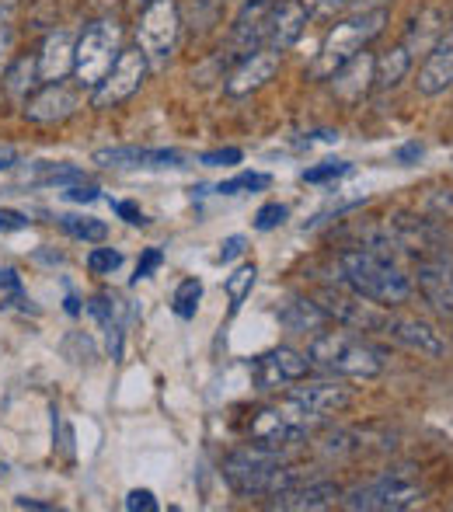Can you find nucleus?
Returning <instances> with one entry per match:
<instances>
[{
	"mask_svg": "<svg viewBox=\"0 0 453 512\" xmlns=\"http://www.w3.org/2000/svg\"><path fill=\"white\" fill-rule=\"evenodd\" d=\"M224 481L237 495H276L293 485H304V481H311V478H307L300 467L286 464L279 450L251 443V446L234 450L224 460Z\"/></svg>",
	"mask_w": 453,
	"mask_h": 512,
	"instance_id": "f257e3e1",
	"label": "nucleus"
},
{
	"mask_svg": "<svg viewBox=\"0 0 453 512\" xmlns=\"http://www.w3.org/2000/svg\"><path fill=\"white\" fill-rule=\"evenodd\" d=\"M339 279L352 293H359V297L373 300L380 307H398L412 297V283H408L405 272H398V265L391 258H380L363 248L342 251Z\"/></svg>",
	"mask_w": 453,
	"mask_h": 512,
	"instance_id": "f03ea898",
	"label": "nucleus"
},
{
	"mask_svg": "<svg viewBox=\"0 0 453 512\" xmlns=\"http://www.w3.org/2000/svg\"><path fill=\"white\" fill-rule=\"evenodd\" d=\"M384 25H387L384 7H377V11H363L349 21H339V25L325 35L318 56H314V63L307 67V77H311V81H328L335 70L352 60V56L363 53V49L370 46L380 32H384Z\"/></svg>",
	"mask_w": 453,
	"mask_h": 512,
	"instance_id": "7ed1b4c3",
	"label": "nucleus"
},
{
	"mask_svg": "<svg viewBox=\"0 0 453 512\" xmlns=\"http://www.w3.org/2000/svg\"><path fill=\"white\" fill-rule=\"evenodd\" d=\"M307 356H311L314 366L339 373V377L370 380L384 373V352L373 349L359 335H349V331H325V335H318L311 342V349H307Z\"/></svg>",
	"mask_w": 453,
	"mask_h": 512,
	"instance_id": "20e7f679",
	"label": "nucleus"
},
{
	"mask_svg": "<svg viewBox=\"0 0 453 512\" xmlns=\"http://www.w3.org/2000/svg\"><path fill=\"white\" fill-rule=\"evenodd\" d=\"M122 53V25L115 18H98L81 32L74 46V81L77 88L95 91L102 77L112 70L115 56Z\"/></svg>",
	"mask_w": 453,
	"mask_h": 512,
	"instance_id": "39448f33",
	"label": "nucleus"
},
{
	"mask_svg": "<svg viewBox=\"0 0 453 512\" xmlns=\"http://www.w3.org/2000/svg\"><path fill=\"white\" fill-rule=\"evenodd\" d=\"M426 499V488L412 474V467H401L384 478L370 481V485H359L352 492L342 495V506L352 512H405L422 506Z\"/></svg>",
	"mask_w": 453,
	"mask_h": 512,
	"instance_id": "423d86ee",
	"label": "nucleus"
},
{
	"mask_svg": "<svg viewBox=\"0 0 453 512\" xmlns=\"http://www.w3.org/2000/svg\"><path fill=\"white\" fill-rule=\"evenodd\" d=\"M182 32V14L175 0H150L143 11H136V49L147 56L150 70H161L171 60Z\"/></svg>",
	"mask_w": 453,
	"mask_h": 512,
	"instance_id": "0eeeda50",
	"label": "nucleus"
},
{
	"mask_svg": "<svg viewBox=\"0 0 453 512\" xmlns=\"http://www.w3.org/2000/svg\"><path fill=\"white\" fill-rule=\"evenodd\" d=\"M311 425L314 418L307 415L300 405L286 401L283 408H265L255 415L251 422V439L258 446H269V450H286V446H300L311 439Z\"/></svg>",
	"mask_w": 453,
	"mask_h": 512,
	"instance_id": "6e6552de",
	"label": "nucleus"
},
{
	"mask_svg": "<svg viewBox=\"0 0 453 512\" xmlns=\"http://www.w3.org/2000/svg\"><path fill=\"white\" fill-rule=\"evenodd\" d=\"M147 74H150L147 56H143L136 46L122 49V53L115 56L112 70L102 77V84L91 91V108H98V112H109V108H119L122 102H129V98L143 88Z\"/></svg>",
	"mask_w": 453,
	"mask_h": 512,
	"instance_id": "1a4fd4ad",
	"label": "nucleus"
},
{
	"mask_svg": "<svg viewBox=\"0 0 453 512\" xmlns=\"http://www.w3.org/2000/svg\"><path fill=\"white\" fill-rule=\"evenodd\" d=\"M311 356L293 349H272L265 356L251 359V377H255L258 391H279L286 384H300L311 373Z\"/></svg>",
	"mask_w": 453,
	"mask_h": 512,
	"instance_id": "9d476101",
	"label": "nucleus"
},
{
	"mask_svg": "<svg viewBox=\"0 0 453 512\" xmlns=\"http://www.w3.org/2000/svg\"><path fill=\"white\" fill-rule=\"evenodd\" d=\"M318 304H321V310H325L328 317H332V321H339V324H345V328H352V331H384L387 317H391V314H384V310H380V304L359 297V293L325 290L318 297Z\"/></svg>",
	"mask_w": 453,
	"mask_h": 512,
	"instance_id": "9b49d317",
	"label": "nucleus"
},
{
	"mask_svg": "<svg viewBox=\"0 0 453 512\" xmlns=\"http://www.w3.org/2000/svg\"><path fill=\"white\" fill-rule=\"evenodd\" d=\"M269 11L272 0H244L241 11H237L234 25L227 35V56L230 60H241V56L255 53L265 46V28H269Z\"/></svg>",
	"mask_w": 453,
	"mask_h": 512,
	"instance_id": "f8f14e48",
	"label": "nucleus"
},
{
	"mask_svg": "<svg viewBox=\"0 0 453 512\" xmlns=\"http://www.w3.org/2000/svg\"><path fill=\"white\" fill-rule=\"evenodd\" d=\"M77 108H81V98L63 81H53V84L35 88L32 95L25 98V119L35 122V126H56V122H67Z\"/></svg>",
	"mask_w": 453,
	"mask_h": 512,
	"instance_id": "ddd939ff",
	"label": "nucleus"
},
{
	"mask_svg": "<svg viewBox=\"0 0 453 512\" xmlns=\"http://www.w3.org/2000/svg\"><path fill=\"white\" fill-rule=\"evenodd\" d=\"M276 70H279V53L269 46H262L234 63V70L227 74L224 91L230 98H244V95H251V91L265 88V84L276 77Z\"/></svg>",
	"mask_w": 453,
	"mask_h": 512,
	"instance_id": "4468645a",
	"label": "nucleus"
},
{
	"mask_svg": "<svg viewBox=\"0 0 453 512\" xmlns=\"http://www.w3.org/2000/svg\"><path fill=\"white\" fill-rule=\"evenodd\" d=\"M286 401L300 405L307 415L314 418V422H325L328 415L345 411L352 405V391L345 384H339V380H314V384L293 387V391L286 394Z\"/></svg>",
	"mask_w": 453,
	"mask_h": 512,
	"instance_id": "2eb2a0df",
	"label": "nucleus"
},
{
	"mask_svg": "<svg viewBox=\"0 0 453 512\" xmlns=\"http://www.w3.org/2000/svg\"><path fill=\"white\" fill-rule=\"evenodd\" d=\"M307 7L300 0H272L269 11V28H265V46L276 49V53H286L290 46H297L300 35L307 32Z\"/></svg>",
	"mask_w": 453,
	"mask_h": 512,
	"instance_id": "dca6fc26",
	"label": "nucleus"
},
{
	"mask_svg": "<svg viewBox=\"0 0 453 512\" xmlns=\"http://www.w3.org/2000/svg\"><path fill=\"white\" fill-rule=\"evenodd\" d=\"M415 283H419V293L426 297V304L433 307L440 317L453 321V265L447 262V258H429V262H419Z\"/></svg>",
	"mask_w": 453,
	"mask_h": 512,
	"instance_id": "f3484780",
	"label": "nucleus"
},
{
	"mask_svg": "<svg viewBox=\"0 0 453 512\" xmlns=\"http://www.w3.org/2000/svg\"><path fill=\"white\" fill-rule=\"evenodd\" d=\"M342 499V488L335 481H304V485H293L286 492H276V499L269 502V509L283 512H321L332 509Z\"/></svg>",
	"mask_w": 453,
	"mask_h": 512,
	"instance_id": "a211bd4d",
	"label": "nucleus"
},
{
	"mask_svg": "<svg viewBox=\"0 0 453 512\" xmlns=\"http://www.w3.org/2000/svg\"><path fill=\"white\" fill-rule=\"evenodd\" d=\"M95 164L102 168H185V154L164 147H109L95 150Z\"/></svg>",
	"mask_w": 453,
	"mask_h": 512,
	"instance_id": "6ab92c4d",
	"label": "nucleus"
},
{
	"mask_svg": "<svg viewBox=\"0 0 453 512\" xmlns=\"http://www.w3.org/2000/svg\"><path fill=\"white\" fill-rule=\"evenodd\" d=\"M74 35L67 28H53L42 39L39 53H35V67H39V84H53L74 70Z\"/></svg>",
	"mask_w": 453,
	"mask_h": 512,
	"instance_id": "aec40b11",
	"label": "nucleus"
},
{
	"mask_svg": "<svg viewBox=\"0 0 453 512\" xmlns=\"http://www.w3.org/2000/svg\"><path fill=\"white\" fill-rule=\"evenodd\" d=\"M450 84H453V28L443 32L440 42L429 49L426 63H422L419 77H415V88H419V95H426V98L443 95Z\"/></svg>",
	"mask_w": 453,
	"mask_h": 512,
	"instance_id": "412c9836",
	"label": "nucleus"
},
{
	"mask_svg": "<svg viewBox=\"0 0 453 512\" xmlns=\"http://www.w3.org/2000/svg\"><path fill=\"white\" fill-rule=\"evenodd\" d=\"M384 335H391L394 342L405 345V349H412V352H419V356L436 359V356L447 352V342H443L440 331L426 321H415V317H387Z\"/></svg>",
	"mask_w": 453,
	"mask_h": 512,
	"instance_id": "4be33fe9",
	"label": "nucleus"
},
{
	"mask_svg": "<svg viewBox=\"0 0 453 512\" xmlns=\"http://www.w3.org/2000/svg\"><path fill=\"white\" fill-rule=\"evenodd\" d=\"M332 91H335V98L345 105H356V102H363L366 95H370V88H373V56L370 53H356L352 56L345 67L335 70L332 77Z\"/></svg>",
	"mask_w": 453,
	"mask_h": 512,
	"instance_id": "5701e85b",
	"label": "nucleus"
},
{
	"mask_svg": "<svg viewBox=\"0 0 453 512\" xmlns=\"http://www.w3.org/2000/svg\"><path fill=\"white\" fill-rule=\"evenodd\" d=\"M276 317L286 331L293 335H307V331H321L332 317L321 310L318 300H304V297H290L276 307Z\"/></svg>",
	"mask_w": 453,
	"mask_h": 512,
	"instance_id": "b1692460",
	"label": "nucleus"
},
{
	"mask_svg": "<svg viewBox=\"0 0 453 512\" xmlns=\"http://www.w3.org/2000/svg\"><path fill=\"white\" fill-rule=\"evenodd\" d=\"M412 60L415 56L408 53L405 46H394V49H387L384 56H377V60H373V88H380V91L398 88L408 77V70H412Z\"/></svg>",
	"mask_w": 453,
	"mask_h": 512,
	"instance_id": "393cba45",
	"label": "nucleus"
},
{
	"mask_svg": "<svg viewBox=\"0 0 453 512\" xmlns=\"http://www.w3.org/2000/svg\"><path fill=\"white\" fill-rule=\"evenodd\" d=\"M39 88V67H35V56H14L4 67V91L11 102H21Z\"/></svg>",
	"mask_w": 453,
	"mask_h": 512,
	"instance_id": "a878e982",
	"label": "nucleus"
},
{
	"mask_svg": "<svg viewBox=\"0 0 453 512\" xmlns=\"http://www.w3.org/2000/svg\"><path fill=\"white\" fill-rule=\"evenodd\" d=\"M443 14L440 11H422L419 18L408 25V32H405V42L401 46L408 49L412 56H419V53H429V49L440 42V35H443Z\"/></svg>",
	"mask_w": 453,
	"mask_h": 512,
	"instance_id": "bb28decb",
	"label": "nucleus"
},
{
	"mask_svg": "<svg viewBox=\"0 0 453 512\" xmlns=\"http://www.w3.org/2000/svg\"><path fill=\"white\" fill-rule=\"evenodd\" d=\"M60 227L67 237L84 241V244H102L105 237H109V223L95 220V216H60Z\"/></svg>",
	"mask_w": 453,
	"mask_h": 512,
	"instance_id": "cd10ccee",
	"label": "nucleus"
},
{
	"mask_svg": "<svg viewBox=\"0 0 453 512\" xmlns=\"http://www.w3.org/2000/svg\"><path fill=\"white\" fill-rule=\"evenodd\" d=\"M255 279H258V269L255 265H237L234 272L224 279V293H227V300H230V310H241V304L248 300V293L255 290Z\"/></svg>",
	"mask_w": 453,
	"mask_h": 512,
	"instance_id": "c85d7f7f",
	"label": "nucleus"
},
{
	"mask_svg": "<svg viewBox=\"0 0 453 512\" xmlns=\"http://www.w3.org/2000/svg\"><path fill=\"white\" fill-rule=\"evenodd\" d=\"M199 300H203V283H199V279H182V283L175 286L171 307H175V314L182 317V321H189V317H196Z\"/></svg>",
	"mask_w": 453,
	"mask_h": 512,
	"instance_id": "c756f323",
	"label": "nucleus"
},
{
	"mask_svg": "<svg viewBox=\"0 0 453 512\" xmlns=\"http://www.w3.org/2000/svg\"><path fill=\"white\" fill-rule=\"evenodd\" d=\"M35 182L39 185H77V182H88V175H84L77 164H42L39 175H35Z\"/></svg>",
	"mask_w": 453,
	"mask_h": 512,
	"instance_id": "7c9ffc66",
	"label": "nucleus"
},
{
	"mask_svg": "<svg viewBox=\"0 0 453 512\" xmlns=\"http://www.w3.org/2000/svg\"><path fill=\"white\" fill-rule=\"evenodd\" d=\"M272 185L269 175H258V171H244V175L230 178V182L220 185L217 192H224V196H244V192H265Z\"/></svg>",
	"mask_w": 453,
	"mask_h": 512,
	"instance_id": "2f4dec72",
	"label": "nucleus"
},
{
	"mask_svg": "<svg viewBox=\"0 0 453 512\" xmlns=\"http://www.w3.org/2000/svg\"><path fill=\"white\" fill-rule=\"evenodd\" d=\"M119 265H122V251H115V248H95L88 255V269L95 272V276H112Z\"/></svg>",
	"mask_w": 453,
	"mask_h": 512,
	"instance_id": "473e14b6",
	"label": "nucleus"
},
{
	"mask_svg": "<svg viewBox=\"0 0 453 512\" xmlns=\"http://www.w3.org/2000/svg\"><path fill=\"white\" fill-rule=\"evenodd\" d=\"M286 216H290V209H286L283 203H265L255 213V230H276V227H283Z\"/></svg>",
	"mask_w": 453,
	"mask_h": 512,
	"instance_id": "72a5a7b5",
	"label": "nucleus"
},
{
	"mask_svg": "<svg viewBox=\"0 0 453 512\" xmlns=\"http://www.w3.org/2000/svg\"><path fill=\"white\" fill-rule=\"evenodd\" d=\"M342 175H352V164H345V161H328V164H321V168L304 171V182L318 185V182H332V178H342Z\"/></svg>",
	"mask_w": 453,
	"mask_h": 512,
	"instance_id": "f704fd0d",
	"label": "nucleus"
},
{
	"mask_svg": "<svg viewBox=\"0 0 453 512\" xmlns=\"http://www.w3.org/2000/svg\"><path fill=\"white\" fill-rule=\"evenodd\" d=\"M300 4L307 7V14H311V18H339L352 0H300Z\"/></svg>",
	"mask_w": 453,
	"mask_h": 512,
	"instance_id": "c9c22d12",
	"label": "nucleus"
},
{
	"mask_svg": "<svg viewBox=\"0 0 453 512\" xmlns=\"http://www.w3.org/2000/svg\"><path fill=\"white\" fill-rule=\"evenodd\" d=\"M161 262H164V251H161V248H147V251L140 255V262H136L133 283H143V279H150L157 269H161Z\"/></svg>",
	"mask_w": 453,
	"mask_h": 512,
	"instance_id": "e433bc0d",
	"label": "nucleus"
},
{
	"mask_svg": "<svg viewBox=\"0 0 453 512\" xmlns=\"http://www.w3.org/2000/svg\"><path fill=\"white\" fill-rule=\"evenodd\" d=\"M0 293H7L11 304H25V290H21V279L14 269H0ZM11 304H4V307H11Z\"/></svg>",
	"mask_w": 453,
	"mask_h": 512,
	"instance_id": "4c0bfd02",
	"label": "nucleus"
},
{
	"mask_svg": "<svg viewBox=\"0 0 453 512\" xmlns=\"http://www.w3.org/2000/svg\"><path fill=\"white\" fill-rule=\"evenodd\" d=\"M122 506H126V512H157V499H154V492H147V488H133Z\"/></svg>",
	"mask_w": 453,
	"mask_h": 512,
	"instance_id": "58836bf2",
	"label": "nucleus"
},
{
	"mask_svg": "<svg viewBox=\"0 0 453 512\" xmlns=\"http://www.w3.org/2000/svg\"><path fill=\"white\" fill-rule=\"evenodd\" d=\"M241 150L237 147H227V150H213V154H203L199 157V164H206V168H230V164H241Z\"/></svg>",
	"mask_w": 453,
	"mask_h": 512,
	"instance_id": "ea45409f",
	"label": "nucleus"
},
{
	"mask_svg": "<svg viewBox=\"0 0 453 512\" xmlns=\"http://www.w3.org/2000/svg\"><path fill=\"white\" fill-rule=\"evenodd\" d=\"M14 46V25H11V7H0V67L7 63V53Z\"/></svg>",
	"mask_w": 453,
	"mask_h": 512,
	"instance_id": "a19ab883",
	"label": "nucleus"
},
{
	"mask_svg": "<svg viewBox=\"0 0 453 512\" xmlns=\"http://www.w3.org/2000/svg\"><path fill=\"white\" fill-rule=\"evenodd\" d=\"M63 196H67L70 203H95L102 192H98V185H91V182H77V185H67Z\"/></svg>",
	"mask_w": 453,
	"mask_h": 512,
	"instance_id": "79ce46f5",
	"label": "nucleus"
},
{
	"mask_svg": "<svg viewBox=\"0 0 453 512\" xmlns=\"http://www.w3.org/2000/svg\"><path fill=\"white\" fill-rule=\"evenodd\" d=\"M32 220L18 209H0V234H11V230H28Z\"/></svg>",
	"mask_w": 453,
	"mask_h": 512,
	"instance_id": "37998d69",
	"label": "nucleus"
},
{
	"mask_svg": "<svg viewBox=\"0 0 453 512\" xmlns=\"http://www.w3.org/2000/svg\"><path fill=\"white\" fill-rule=\"evenodd\" d=\"M115 213L122 216L126 223H133V227H147V216L140 213V206H133V203H112Z\"/></svg>",
	"mask_w": 453,
	"mask_h": 512,
	"instance_id": "c03bdc74",
	"label": "nucleus"
},
{
	"mask_svg": "<svg viewBox=\"0 0 453 512\" xmlns=\"http://www.w3.org/2000/svg\"><path fill=\"white\" fill-rule=\"evenodd\" d=\"M244 237L241 234H234V237H227L224 244H220V262H234L237 255H244Z\"/></svg>",
	"mask_w": 453,
	"mask_h": 512,
	"instance_id": "a18cd8bd",
	"label": "nucleus"
},
{
	"mask_svg": "<svg viewBox=\"0 0 453 512\" xmlns=\"http://www.w3.org/2000/svg\"><path fill=\"white\" fill-rule=\"evenodd\" d=\"M419 157H422V147H419V143H408V147H401V150H398V161H401V164L419 161Z\"/></svg>",
	"mask_w": 453,
	"mask_h": 512,
	"instance_id": "49530a36",
	"label": "nucleus"
},
{
	"mask_svg": "<svg viewBox=\"0 0 453 512\" xmlns=\"http://www.w3.org/2000/svg\"><path fill=\"white\" fill-rule=\"evenodd\" d=\"M14 164H18V150H14V147H0V171L14 168Z\"/></svg>",
	"mask_w": 453,
	"mask_h": 512,
	"instance_id": "de8ad7c7",
	"label": "nucleus"
},
{
	"mask_svg": "<svg viewBox=\"0 0 453 512\" xmlns=\"http://www.w3.org/2000/svg\"><path fill=\"white\" fill-rule=\"evenodd\" d=\"M14 506H18V509H39V512H49V509H53L49 502H35V499H18Z\"/></svg>",
	"mask_w": 453,
	"mask_h": 512,
	"instance_id": "09e8293b",
	"label": "nucleus"
},
{
	"mask_svg": "<svg viewBox=\"0 0 453 512\" xmlns=\"http://www.w3.org/2000/svg\"><path fill=\"white\" fill-rule=\"evenodd\" d=\"M356 4L363 7V11H377V7H387L391 0H356Z\"/></svg>",
	"mask_w": 453,
	"mask_h": 512,
	"instance_id": "8fccbe9b",
	"label": "nucleus"
},
{
	"mask_svg": "<svg viewBox=\"0 0 453 512\" xmlns=\"http://www.w3.org/2000/svg\"><path fill=\"white\" fill-rule=\"evenodd\" d=\"M67 314H81V300H77V297H67Z\"/></svg>",
	"mask_w": 453,
	"mask_h": 512,
	"instance_id": "3c124183",
	"label": "nucleus"
},
{
	"mask_svg": "<svg viewBox=\"0 0 453 512\" xmlns=\"http://www.w3.org/2000/svg\"><path fill=\"white\" fill-rule=\"evenodd\" d=\"M126 4H129V7H133V11H143V7H147V4H150V0H126Z\"/></svg>",
	"mask_w": 453,
	"mask_h": 512,
	"instance_id": "603ef678",
	"label": "nucleus"
},
{
	"mask_svg": "<svg viewBox=\"0 0 453 512\" xmlns=\"http://www.w3.org/2000/svg\"><path fill=\"white\" fill-rule=\"evenodd\" d=\"M21 0H0V7H18Z\"/></svg>",
	"mask_w": 453,
	"mask_h": 512,
	"instance_id": "864d4df0",
	"label": "nucleus"
}]
</instances>
